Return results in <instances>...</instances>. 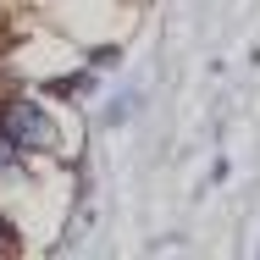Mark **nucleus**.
Masks as SVG:
<instances>
[{
	"label": "nucleus",
	"instance_id": "f257e3e1",
	"mask_svg": "<svg viewBox=\"0 0 260 260\" xmlns=\"http://www.w3.org/2000/svg\"><path fill=\"white\" fill-rule=\"evenodd\" d=\"M0 139L11 150H55V122L50 111H39L34 100H6L0 105Z\"/></svg>",
	"mask_w": 260,
	"mask_h": 260
},
{
	"label": "nucleus",
	"instance_id": "f03ea898",
	"mask_svg": "<svg viewBox=\"0 0 260 260\" xmlns=\"http://www.w3.org/2000/svg\"><path fill=\"white\" fill-rule=\"evenodd\" d=\"M0 249H17V233H11V221L0 216Z\"/></svg>",
	"mask_w": 260,
	"mask_h": 260
}]
</instances>
